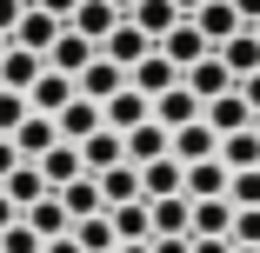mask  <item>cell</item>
Instances as JSON below:
<instances>
[{
    "label": "cell",
    "instance_id": "cell-1",
    "mask_svg": "<svg viewBox=\"0 0 260 253\" xmlns=\"http://www.w3.org/2000/svg\"><path fill=\"white\" fill-rule=\"evenodd\" d=\"M93 60H100V47H93L87 33H74V27H60V40L47 47V67H54V74H74V80H80Z\"/></svg>",
    "mask_w": 260,
    "mask_h": 253
},
{
    "label": "cell",
    "instance_id": "cell-2",
    "mask_svg": "<svg viewBox=\"0 0 260 253\" xmlns=\"http://www.w3.org/2000/svg\"><path fill=\"white\" fill-rule=\"evenodd\" d=\"M54 127H60V140H74V147H80V140H93L100 127H107V114H100V100H87V93H74L67 107L54 114Z\"/></svg>",
    "mask_w": 260,
    "mask_h": 253
},
{
    "label": "cell",
    "instance_id": "cell-3",
    "mask_svg": "<svg viewBox=\"0 0 260 253\" xmlns=\"http://www.w3.org/2000/svg\"><path fill=\"white\" fill-rule=\"evenodd\" d=\"M153 120H160L167 133H174V127H193V120H207V100H200V93L180 80L174 93H160V100H153Z\"/></svg>",
    "mask_w": 260,
    "mask_h": 253
},
{
    "label": "cell",
    "instance_id": "cell-4",
    "mask_svg": "<svg viewBox=\"0 0 260 253\" xmlns=\"http://www.w3.org/2000/svg\"><path fill=\"white\" fill-rule=\"evenodd\" d=\"M100 114H107V127H114V133H134V127H147V120H153V100H147L140 87H120L114 100H100Z\"/></svg>",
    "mask_w": 260,
    "mask_h": 253
},
{
    "label": "cell",
    "instance_id": "cell-5",
    "mask_svg": "<svg viewBox=\"0 0 260 253\" xmlns=\"http://www.w3.org/2000/svg\"><path fill=\"white\" fill-rule=\"evenodd\" d=\"M180 80H187V74H180V67H174V60L160 54V47H153V54H147V60H140L134 74H127V87H140L147 100H160V93H174Z\"/></svg>",
    "mask_w": 260,
    "mask_h": 253
},
{
    "label": "cell",
    "instance_id": "cell-6",
    "mask_svg": "<svg viewBox=\"0 0 260 253\" xmlns=\"http://www.w3.org/2000/svg\"><path fill=\"white\" fill-rule=\"evenodd\" d=\"M100 54H107L114 67H127V74H134V67H140V60L153 54V40H147V33H140L134 20H120V27H114L107 40H100Z\"/></svg>",
    "mask_w": 260,
    "mask_h": 253
},
{
    "label": "cell",
    "instance_id": "cell-7",
    "mask_svg": "<svg viewBox=\"0 0 260 253\" xmlns=\"http://www.w3.org/2000/svg\"><path fill=\"white\" fill-rule=\"evenodd\" d=\"M74 93H80V80H74V74H54V67H47V74L27 87V107H34V114H60Z\"/></svg>",
    "mask_w": 260,
    "mask_h": 253
},
{
    "label": "cell",
    "instance_id": "cell-8",
    "mask_svg": "<svg viewBox=\"0 0 260 253\" xmlns=\"http://www.w3.org/2000/svg\"><path fill=\"white\" fill-rule=\"evenodd\" d=\"M20 220H27L40 240H60V233H74V213H67V200H60V193H40V200H34V207H27Z\"/></svg>",
    "mask_w": 260,
    "mask_h": 253
},
{
    "label": "cell",
    "instance_id": "cell-9",
    "mask_svg": "<svg viewBox=\"0 0 260 253\" xmlns=\"http://www.w3.org/2000/svg\"><path fill=\"white\" fill-rule=\"evenodd\" d=\"M193 27H200V33H207V47H214V54H220V47H227V40H234V33H240L247 20L234 14V0H207V7L193 14Z\"/></svg>",
    "mask_w": 260,
    "mask_h": 253
},
{
    "label": "cell",
    "instance_id": "cell-10",
    "mask_svg": "<svg viewBox=\"0 0 260 253\" xmlns=\"http://www.w3.org/2000/svg\"><path fill=\"white\" fill-rule=\"evenodd\" d=\"M120 20H127V14L114 7V0H80V7H74V20H67V27H74V33H87V40L100 47V40H107V33H114Z\"/></svg>",
    "mask_w": 260,
    "mask_h": 253
},
{
    "label": "cell",
    "instance_id": "cell-11",
    "mask_svg": "<svg viewBox=\"0 0 260 253\" xmlns=\"http://www.w3.org/2000/svg\"><path fill=\"white\" fill-rule=\"evenodd\" d=\"M253 120H260V114L247 107V93H240V87H234V93H220V100H207V127H214L220 140H227V133H240V127H253Z\"/></svg>",
    "mask_w": 260,
    "mask_h": 253
},
{
    "label": "cell",
    "instance_id": "cell-12",
    "mask_svg": "<svg viewBox=\"0 0 260 253\" xmlns=\"http://www.w3.org/2000/svg\"><path fill=\"white\" fill-rule=\"evenodd\" d=\"M60 27H67V20H54L47 7H34V0H27V14H20V27H14V47H34V54H47V47L60 40Z\"/></svg>",
    "mask_w": 260,
    "mask_h": 253
},
{
    "label": "cell",
    "instance_id": "cell-13",
    "mask_svg": "<svg viewBox=\"0 0 260 253\" xmlns=\"http://www.w3.org/2000/svg\"><path fill=\"white\" fill-rule=\"evenodd\" d=\"M40 74H47V54H34V47H7V60H0V87H7V93H27Z\"/></svg>",
    "mask_w": 260,
    "mask_h": 253
},
{
    "label": "cell",
    "instance_id": "cell-14",
    "mask_svg": "<svg viewBox=\"0 0 260 253\" xmlns=\"http://www.w3.org/2000/svg\"><path fill=\"white\" fill-rule=\"evenodd\" d=\"M227 180H234V167L214 154V160H193L187 167V200H227Z\"/></svg>",
    "mask_w": 260,
    "mask_h": 253
},
{
    "label": "cell",
    "instance_id": "cell-15",
    "mask_svg": "<svg viewBox=\"0 0 260 253\" xmlns=\"http://www.w3.org/2000/svg\"><path fill=\"white\" fill-rule=\"evenodd\" d=\"M220 154V133L207 127V120H193V127H174V160L180 167H193V160H214Z\"/></svg>",
    "mask_w": 260,
    "mask_h": 253
},
{
    "label": "cell",
    "instance_id": "cell-16",
    "mask_svg": "<svg viewBox=\"0 0 260 253\" xmlns=\"http://www.w3.org/2000/svg\"><path fill=\"white\" fill-rule=\"evenodd\" d=\"M187 240H234V200H193V233Z\"/></svg>",
    "mask_w": 260,
    "mask_h": 253
},
{
    "label": "cell",
    "instance_id": "cell-17",
    "mask_svg": "<svg viewBox=\"0 0 260 253\" xmlns=\"http://www.w3.org/2000/svg\"><path fill=\"white\" fill-rule=\"evenodd\" d=\"M127 20H134V27H140V33H147V40H153V47H160V40H167V33H174V27H180V20H187V14H180V7H174V0H140V7H134V14H127Z\"/></svg>",
    "mask_w": 260,
    "mask_h": 253
},
{
    "label": "cell",
    "instance_id": "cell-18",
    "mask_svg": "<svg viewBox=\"0 0 260 253\" xmlns=\"http://www.w3.org/2000/svg\"><path fill=\"white\" fill-rule=\"evenodd\" d=\"M47 147H60L54 114H27V120H20V133H14V154H20V160H40Z\"/></svg>",
    "mask_w": 260,
    "mask_h": 253
},
{
    "label": "cell",
    "instance_id": "cell-19",
    "mask_svg": "<svg viewBox=\"0 0 260 253\" xmlns=\"http://www.w3.org/2000/svg\"><path fill=\"white\" fill-rule=\"evenodd\" d=\"M160 54H167V60H174V67H180V74H187V67H193V60H207V54H214V47H207V33H200V27H193V20H180V27H174V33H167V40H160Z\"/></svg>",
    "mask_w": 260,
    "mask_h": 253
},
{
    "label": "cell",
    "instance_id": "cell-20",
    "mask_svg": "<svg viewBox=\"0 0 260 253\" xmlns=\"http://www.w3.org/2000/svg\"><path fill=\"white\" fill-rule=\"evenodd\" d=\"M187 87H193L200 100H220V93H234L240 80L227 74V60H220V54H207V60H193V67H187Z\"/></svg>",
    "mask_w": 260,
    "mask_h": 253
},
{
    "label": "cell",
    "instance_id": "cell-21",
    "mask_svg": "<svg viewBox=\"0 0 260 253\" xmlns=\"http://www.w3.org/2000/svg\"><path fill=\"white\" fill-rule=\"evenodd\" d=\"M93 180H100V200H107V207L147 200V187H140V167H134V160H120V167H107V173H93Z\"/></svg>",
    "mask_w": 260,
    "mask_h": 253
},
{
    "label": "cell",
    "instance_id": "cell-22",
    "mask_svg": "<svg viewBox=\"0 0 260 253\" xmlns=\"http://www.w3.org/2000/svg\"><path fill=\"white\" fill-rule=\"evenodd\" d=\"M140 187H147V200H167V193H187V167H180L174 154H160V160H147V167H140Z\"/></svg>",
    "mask_w": 260,
    "mask_h": 253
},
{
    "label": "cell",
    "instance_id": "cell-23",
    "mask_svg": "<svg viewBox=\"0 0 260 253\" xmlns=\"http://www.w3.org/2000/svg\"><path fill=\"white\" fill-rule=\"evenodd\" d=\"M80 160H87V173H107V167H120V160H127V133L100 127L93 140H80Z\"/></svg>",
    "mask_w": 260,
    "mask_h": 253
},
{
    "label": "cell",
    "instance_id": "cell-24",
    "mask_svg": "<svg viewBox=\"0 0 260 253\" xmlns=\"http://www.w3.org/2000/svg\"><path fill=\"white\" fill-rule=\"evenodd\" d=\"M147 207H153V240H167V233H193V200H187V193L147 200Z\"/></svg>",
    "mask_w": 260,
    "mask_h": 253
},
{
    "label": "cell",
    "instance_id": "cell-25",
    "mask_svg": "<svg viewBox=\"0 0 260 253\" xmlns=\"http://www.w3.org/2000/svg\"><path fill=\"white\" fill-rule=\"evenodd\" d=\"M40 173H47V187L60 193L67 180H80V173H87V160H80V147H74V140H60V147H47V154H40Z\"/></svg>",
    "mask_w": 260,
    "mask_h": 253
},
{
    "label": "cell",
    "instance_id": "cell-26",
    "mask_svg": "<svg viewBox=\"0 0 260 253\" xmlns=\"http://www.w3.org/2000/svg\"><path fill=\"white\" fill-rule=\"evenodd\" d=\"M0 187H7V200H14V207H20V213L34 207V200H40V193H54V187H47V173H40V160H20V167H14L7 180H0Z\"/></svg>",
    "mask_w": 260,
    "mask_h": 253
},
{
    "label": "cell",
    "instance_id": "cell-27",
    "mask_svg": "<svg viewBox=\"0 0 260 253\" xmlns=\"http://www.w3.org/2000/svg\"><path fill=\"white\" fill-rule=\"evenodd\" d=\"M160 154H174V133H167L160 120H147V127H134V133H127V160H134V167L160 160Z\"/></svg>",
    "mask_w": 260,
    "mask_h": 253
},
{
    "label": "cell",
    "instance_id": "cell-28",
    "mask_svg": "<svg viewBox=\"0 0 260 253\" xmlns=\"http://www.w3.org/2000/svg\"><path fill=\"white\" fill-rule=\"evenodd\" d=\"M220 60H227V74L234 80H247V74H260V33L253 27H240L227 47H220Z\"/></svg>",
    "mask_w": 260,
    "mask_h": 253
},
{
    "label": "cell",
    "instance_id": "cell-29",
    "mask_svg": "<svg viewBox=\"0 0 260 253\" xmlns=\"http://www.w3.org/2000/svg\"><path fill=\"white\" fill-rule=\"evenodd\" d=\"M60 200H67V213H74V220H93V213H107V200H100V180H93V173L67 180V187H60Z\"/></svg>",
    "mask_w": 260,
    "mask_h": 253
},
{
    "label": "cell",
    "instance_id": "cell-30",
    "mask_svg": "<svg viewBox=\"0 0 260 253\" xmlns=\"http://www.w3.org/2000/svg\"><path fill=\"white\" fill-rule=\"evenodd\" d=\"M120 87H127V67H114L107 54H100V60H93V67L80 74V93H87V100H114Z\"/></svg>",
    "mask_w": 260,
    "mask_h": 253
},
{
    "label": "cell",
    "instance_id": "cell-31",
    "mask_svg": "<svg viewBox=\"0 0 260 253\" xmlns=\"http://www.w3.org/2000/svg\"><path fill=\"white\" fill-rule=\"evenodd\" d=\"M107 220H114V233H120V240H153V207H147V200L107 207Z\"/></svg>",
    "mask_w": 260,
    "mask_h": 253
},
{
    "label": "cell",
    "instance_id": "cell-32",
    "mask_svg": "<svg viewBox=\"0 0 260 253\" xmlns=\"http://www.w3.org/2000/svg\"><path fill=\"white\" fill-rule=\"evenodd\" d=\"M220 160L240 173V167H260V127H240V133H227L220 140Z\"/></svg>",
    "mask_w": 260,
    "mask_h": 253
},
{
    "label": "cell",
    "instance_id": "cell-33",
    "mask_svg": "<svg viewBox=\"0 0 260 253\" xmlns=\"http://www.w3.org/2000/svg\"><path fill=\"white\" fill-rule=\"evenodd\" d=\"M74 240H80L87 253H114V246H120V233H114V220H107V213H93V220H74Z\"/></svg>",
    "mask_w": 260,
    "mask_h": 253
},
{
    "label": "cell",
    "instance_id": "cell-34",
    "mask_svg": "<svg viewBox=\"0 0 260 253\" xmlns=\"http://www.w3.org/2000/svg\"><path fill=\"white\" fill-rule=\"evenodd\" d=\"M227 200H234V207H260V167H240L227 180Z\"/></svg>",
    "mask_w": 260,
    "mask_h": 253
},
{
    "label": "cell",
    "instance_id": "cell-35",
    "mask_svg": "<svg viewBox=\"0 0 260 253\" xmlns=\"http://www.w3.org/2000/svg\"><path fill=\"white\" fill-rule=\"evenodd\" d=\"M0 253H47V240H40L27 220H14L7 233H0Z\"/></svg>",
    "mask_w": 260,
    "mask_h": 253
},
{
    "label": "cell",
    "instance_id": "cell-36",
    "mask_svg": "<svg viewBox=\"0 0 260 253\" xmlns=\"http://www.w3.org/2000/svg\"><path fill=\"white\" fill-rule=\"evenodd\" d=\"M27 114H34V107H27V93H7V87H0V133H7V140H14Z\"/></svg>",
    "mask_w": 260,
    "mask_h": 253
},
{
    "label": "cell",
    "instance_id": "cell-37",
    "mask_svg": "<svg viewBox=\"0 0 260 253\" xmlns=\"http://www.w3.org/2000/svg\"><path fill=\"white\" fill-rule=\"evenodd\" d=\"M234 246H260V207H234Z\"/></svg>",
    "mask_w": 260,
    "mask_h": 253
},
{
    "label": "cell",
    "instance_id": "cell-38",
    "mask_svg": "<svg viewBox=\"0 0 260 253\" xmlns=\"http://www.w3.org/2000/svg\"><path fill=\"white\" fill-rule=\"evenodd\" d=\"M20 14H27V0H0V33L14 40V27H20Z\"/></svg>",
    "mask_w": 260,
    "mask_h": 253
},
{
    "label": "cell",
    "instance_id": "cell-39",
    "mask_svg": "<svg viewBox=\"0 0 260 253\" xmlns=\"http://www.w3.org/2000/svg\"><path fill=\"white\" fill-rule=\"evenodd\" d=\"M153 253H193V240L187 233H167V240H153Z\"/></svg>",
    "mask_w": 260,
    "mask_h": 253
},
{
    "label": "cell",
    "instance_id": "cell-40",
    "mask_svg": "<svg viewBox=\"0 0 260 253\" xmlns=\"http://www.w3.org/2000/svg\"><path fill=\"white\" fill-rule=\"evenodd\" d=\"M14 167H20V154H14V140H7V133H0V180H7Z\"/></svg>",
    "mask_w": 260,
    "mask_h": 253
},
{
    "label": "cell",
    "instance_id": "cell-41",
    "mask_svg": "<svg viewBox=\"0 0 260 253\" xmlns=\"http://www.w3.org/2000/svg\"><path fill=\"white\" fill-rule=\"evenodd\" d=\"M34 7H47L54 20H74V7H80V0H34Z\"/></svg>",
    "mask_w": 260,
    "mask_h": 253
},
{
    "label": "cell",
    "instance_id": "cell-42",
    "mask_svg": "<svg viewBox=\"0 0 260 253\" xmlns=\"http://www.w3.org/2000/svg\"><path fill=\"white\" fill-rule=\"evenodd\" d=\"M14 220H20V207H14V200H7V187H0V233H7Z\"/></svg>",
    "mask_w": 260,
    "mask_h": 253
},
{
    "label": "cell",
    "instance_id": "cell-43",
    "mask_svg": "<svg viewBox=\"0 0 260 253\" xmlns=\"http://www.w3.org/2000/svg\"><path fill=\"white\" fill-rule=\"evenodd\" d=\"M234 14H240L247 27H260V0H234Z\"/></svg>",
    "mask_w": 260,
    "mask_h": 253
},
{
    "label": "cell",
    "instance_id": "cell-44",
    "mask_svg": "<svg viewBox=\"0 0 260 253\" xmlns=\"http://www.w3.org/2000/svg\"><path fill=\"white\" fill-rule=\"evenodd\" d=\"M47 253H87V246H80L74 233H60V240H47Z\"/></svg>",
    "mask_w": 260,
    "mask_h": 253
},
{
    "label": "cell",
    "instance_id": "cell-45",
    "mask_svg": "<svg viewBox=\"0 0 260 253\" xmlns=\"http://www.w3.org/2000/svg\"><path fill=\"white\" fill-rule=\"evenodd\" d=\"M240 93H247V107L260 114V74H247V80H240Z\"/></svg>",
    "mask_w": 260,
    "mask_h": 253
},
{
    "label": "cell",
    "instance_id": "cell-46",
    "mask_svg": "<svg viewBox=\"0 0 260 253\" xmlns=\"http://www.w3.org/2000/svg\"><path fill=\"white\" fill-rule=\"evenodd\" d=\"M193 253H234V240H193Z\"/></svg>",
    "mask_w": 260,
    "mask_h": 253
},
{
    "label": "cell",
    "instance_id": "cell-47",
    "mask_svg": "<svg viewBox=\"0 0 260 253\" xmlns=\"http://www.w3.org/2000/svg\"><path fill=\"white\" fill-rule=\"evenodd\" d=\"M114 253H153V240H120Z\"/></svg>",
    "mask_w": 260,
    "mask_h": 253
},
{
    "label": "cell",
    "instance_id": "cell-48",
    "mask_svg": "<svg viewBox=\"0 0 260 253\" xmlns=\"http://www.w3.org/2000/svg\"><path fill=\"white\" fill-rule=\"evenodd\" d=\"M174 7H180V14H187V20H193V14H200V7H207V0H174Z\"/></svg>",
    "mask_w": 260,
    "mask_h": 253
},
{
    "label": "cell",
    "instance_id": "cell-49",
    "mask_svg": "<svg viewBox=\"0 0 260 253\" xmlns=\"http://www.w3.org/2000/svg\"><path fill=\"white\" fill-rule=\"evenodd\" d=\"M114 7H120V14H134V7H140V0H114Z\"/></svg>",
    "mask_w": 260,
    "mask_h": 253
},
{
    "label": "cell",
    "instance_id": "cell-50",
    "mask_svg": "<svg viewBox=\"0 0 260 253\" xmlns=\"http://www.w3.org/2000/svg\"><path fill=\"white\" fill-rule=\"evenodd\" d=\"M7 47H14V40H7V33H0V60H7Z\"/></svg>",
    "mask_w": 260,
    "mask_h": 253
},
{
    "label": "cell",
    "instance_id": "cell-51",
    "mask_svg": "<svg viewBox=\"0 0 260 253\" xmlns=\"http://www.w3.org/2000/svg\"><path fill=\"white\" fill-rule=\"evenodd\" d=\"M234 253H260V246H234Z\"/></svg>",
    "mask_w": 260,
    "mask_h": 253
},
{
    "label": "cell",
    "instance_id": "cell-52",
    "mask_svg": "<svg viewBox=\"0 0 260 253\" xmlns=\"http://www.w3.org/2000/svg\"><path fill=\"white\" fill-rule=\"evenodd\" d=\"M253 127H260V120H253Z\"/></svg>",
    "mask_w": 260,
    "mask_h": 253
},
{
    "label": "cell",
    "instance_id": "cell-53",
    "mask_svg": "<svg viewBox=\"0 0 260 253\" xmlns=\"http://www.w3.org/2000/svg\"><path fill=\"white\" fill-rule=\"evenodd\" d=\"M253 33H260V27H253Z\"/></svg>",
    "mask_w": 260,
    "mask_h": 253
}]
</instances>
